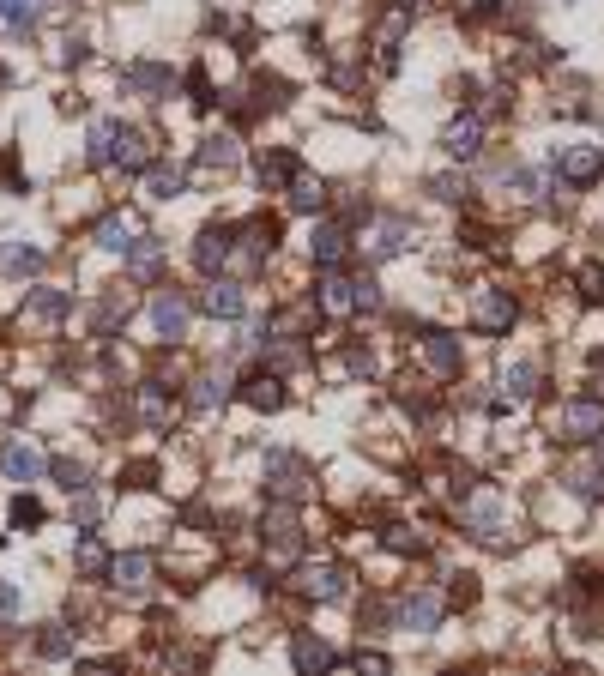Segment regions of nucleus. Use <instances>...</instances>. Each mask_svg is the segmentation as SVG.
<instances>
[{"label":"nucleus","instance_id":"1","mask_svg":"<svg viewBox=\"0 0 604 676\" xmlns=\"http://www.w3.org/2000/svg\"><path fill=\"white\" fill-rule=\"evenodd\" d=\"M266 495H272V501H309V495H315V465L302 459V453L272 447V453H266Z\"/></svg>","mask_w":604,"mask_h":676},{"label":"nucleus","instance_id":"2","mask_svg":"<svg viewBox=\"0 0 604 676\" xmlns=\"http://www.w3.org/2000/svg\"><path fill=\"white\" fill-rule=\"evenodd\" d=\"M466 532L490 550H508V501L502 495H466Z\"/></svg>","mask_w":604,"mask_h":676},{"label":"nucleus","instance_id":"3","mask_svg":"<svg viewBox=\"0 0 604 676\" xmlns=\"http://www.w3.org/2000/svg\"><path fill=\"white\" fill-rule=\"evenodd\" d=\"M188 320H194V302L176 290V284H164L158 296H151V326H158V338H188Z\"/></svg>","mask_w":604,"mask_h":676},{"label":"nucleus","instance_id":"4","mask_svg":"<svg viewBox=\"0 0 604 676\" xmlns=\"http://www.w3.org/2000/svg\"><path fill=\"white\" fill-rule=\"evenodd\" d=\"M562 435L568 441H604V399L598 393H574L562 405Z\"/></svg>","mask_w":604,"mask_h":676},{"label":"nucleus","instance_id":"5","mask_svg":"<svg viewBox=\"0 0 604 676\" xmlns=\"http://www.w3.org/2000/svg\"><path fill=\"white\" fill-rule=\"evenodd\" d=\"M260 538L272 544L278 562L296 556V538H302V526H296V501H272V507H266V514H260Z\"/></svg>","mask_w":604,"mask_h":676},{"label":"nucleus","instance_id":"6","mask_svg":"<svg viewBox=\"0 0 604 676\" xmlns=\"http://www.w3.org/2000/svg\"><path fill=\"white\" fill-rule=\"evenodd\" d=\"M151 580H158V556H151V550H127V556H115V562H109V586H115V592H127V598L151 592Z\"/></svg>","mask_w":604,"mask_h":676},{"label":"nucleus","instance_id":"7","mask_svg":"<svg viewBox=\"0 0 604 676\" xmlns=\"http://www.w3.org/2000/svg\"><path fill=\"white\" fill-rule=\"evenodd\" d=\"M514 296L502 290V284H478V296H472V326L478 332H508L514 326Z\"/></svg>","mask_w":604,"mask_h":676},{"label":"nucleus","instance_id":"8","mask_svg":"<svg viewBox=\"0 0 604 676\" xmlns=\"http://www.w3.org/2000/svg\"><path fill=\"white\" fill-rule=\"evenodd\" d=\"M345 586H351V574H345L339 562H309V568L296 574V592H302V598H315V604H339Z\"/></svg>","mask_w":604,"mask_h":676},{"label":"nucleus","instance_id":"9","mask_svg":"<svg viewBox=\"0 0 604 676\" xmlns=\"http://www.w3.org/2000/svg\"><path fill=\"white\" fill-rule=\"evenodd\" d=\"M556 176L574 182V188L598 182L604 176V145H568V151H556Z\"/></svg>","mask_w":604,"mask_h":676},{"label":"nucleus","instance_id":"10","mask_svg":"<svg viewBox=\"0 0 604 676\" xmlns=\"http://www.w3.org/2000/svg\"><path fill=\"white\" fill-rule=\"evenodd\" d=\"M109 169H151V145L139 127L109 121Z\"/></svg>","mask_w":604,"mask_h":676},{"label":"nucleus","instance_id":"11","mask_svg":"<svg viewBox=\"0 0 604 676\" xmlns=\"http://www.w3.org/2000/svg\"><path fill=\"white\" fill-rule=\"evenodd\" d=\"M230 254H236V230H224V224L200 230V242H194V266H200L206 278H218V272L230 266Z\"/></svg>","mask_w":604,"mask_h":676},{"label":"nucleus","instance_id":"12","mask_svg":"<svg viewBox=\"0 0 604 676\" xmlns=\"http://www.w3.org/2000/svg\"><path fill=\"white\" fill-rule=\"evenodd\" d=\"M121 85L133 91V97H170V67L164 61H133V67H121Z\"/></svg>","mask_w":604,"mask_h":676},{"label":"nucleus","instance_id":"13","mask_svg":"<svg viewBox=\"0 0 604 676\" xmlns=\"http://www.w3.org/2000/svg\"><path fill=\"white\" fill-rule=\"evenodd\" d=\"M309 260H315L321 272H339V266L351 260V236H345L339 224H321V230L309 236Z\"/></svg>","mask_w":604,"mask_h":676},{"label":"nucleus","instance_id":"14","mask_svg":"<svg viewBox=\"0 0 604 676\" xmlns=\"http://www.w3.org/2000/svg\"><path fill=\"white\" fill-rule=\"evenodd\" d=\"M435 622H441V598L435 592H405L399 598V628L405 634H435Z\"/></svg>","mask_w":604,"mask_h":676},{"label":"nucleus","instance_id":"15","mask_svg":"<svg viewBox=\"0 0 604 676\" xmlns=\"http://www.w3.org/2000/svg\"><path fill=\"white\" fill-rule=\"evenodd\" d=\"M248 308V296H242V284H230V278H212L206 290H200V314H212V320H236Z\"/></svg>","mask_w":604,"mask_h":676},{"label":"nucleus","instance_id":"16","mask_svg":"<svg viewBox=\"0 0 604 676\" xmlns=\"http://www.w3.org/2000/svg\"><path fill=\"white\" fill-rule=\"evenodd\" d=\"M315 308H321V314H357V278L327 272V278L315 284Z\"/></svg>","mask_w":604,"mask_h":676},{"label":"nucleus","instance_id":"17","mask_svg":"<svg viewBox=\"0 0 604 676\" xmlns=\"http://www.w3.org/2000/svg\"><path fill=\"white\" fill-rule=\"evenodd\" d=\"M417 345H423V363L435 369V375H460V338H453V332H423L417 338Z\"/></svg>","mask_w":604,"mask_h":676},{"label":"nucleus","instance_id":"18","mask_svg":"<svg viewBox=\"0 0 604 676\" xmlns=\"http://www.w3.org/2000/svg\"><path fill=\"white\" fill-rule=\"evenodd\" d=\"M0 471H7L13 483H37L43 477V453L31 441H7V447H0Z\"/></svg>","mask_w":604,"mask_h":676},{"label":"nucleus","instance_id":"19","mask_svg":"<svg viewBox=\"0 0 604 676\" xmlns=\"http://www.w3.org/2000/svg\"><path fill=\"white\" fill-rule=\"evenodd\" d=\"M441 151H447V157H478V151H484V121H478V115H460V121L441 133Z\"/></svg>","mask_w":604,"mask_h":676},{"label":"nucleus","instance_id":"20","mask_svg":"<svg viewBox=\"0 0 604 676\" xmlns=\"http://www.w3.org/2000/svg\"><path fill=\"white\" fill-rule=\"evenodd\" d=\"M25 314H31V320H67V314H73V290L37 284V290L25 296Z\"/></svg>","mask_w":604,"mask_h":676},{"label":"nucleus","instance_id":"21","mask_svg":"<svg viewBox=\"0 0 604 676\" xmlns=\"http://www.w3.org/2000/svg\"><path fill=\"white\" fill-rule=\"evenodd\" d=\"M242 399H248L254 411H278V405H284V375H278V369L248 375V381H242Z\"/></svg>","mask_w":604,"mask_h":676},{"label":"nucleus","instance_id":"22","mask_svg":"<svg viewBox=\"0 0 604 676\" xmlns=\"http://www.w3.org/2000/svg\"><path fill=\"white\" fill-rule=\"evenodd\" d=\"M290 658H296V670H333V664H339V652H333L321 634H296V640H290Z\"/></svg>","mask_w":604,"mask_h":676},{"label":"nucleus","instance_id":"23","mask_svg":"<svg viewBox=\"0 0 604 676\" xmlns=\"http://www.w3.org/2000/svg\"><path fill=\"white\" fill-rule=\"evenodd\" d=\"M236 157H242L236 133H206V139H200V151H194V163H200V169H236Z\"/></svg>","mask_w":604,"mask_h":676},{"label":"nucleus","instance_id":"24","mask_svg":"<svg viewBox=\"0 0 604 676\" xmlns=\"http://www.w3.org/2000/svg\"><path fill=\"white\" fill-rule=\"evenodd\" d=\"M290 212H321L327 206V188H321V176H302V169H296V176H290Z\"/></svg>","mask_w":604,"mask_h":676},{"label":"nucleus","instance_id":"25","mask_svg":"<svg viewBox=\"0 0 604 676\" xmlns=\"http://www.w3.org/2000/svg\"><path fill=\"white\" fill-rule=\"evenodd\" d=\"M182 188H188L182 169H170V163H151V169H145V194H151V200H182Z\"/></svg>","mask_w":604,"mask_h":676},{"label":"nucleus","instance_id":"26","mask_svg":"<svg viewBox=\"0 0 604 676\" xmlns=\"http://www.w3.org/2000/svg\"><path fill=\"white\" fill-rule=\"evenodd\" d=\"M109 562H115V556H109V550H103V544H97L91 532H85V538L73 544V568H79L85 580H103V574H109Z\"/></svg>","mask_w":604,"mask_h":676},{"label":"nucleus","instance_id":"27","mask_svg":"<svg viewBox=\"0 0 604 676\" xmlns=\"http://www.w3.org/2000/svg\"><path fill=\"white\" fill-rule=\"evenodd\" d=\"M127 266H133V278H158V266H164V242H158V236H139V242L127 248Z\"/></svg>","mask_w":604,"mask_h":676},{"label":"nucleus","instance_id":"28","mask_svg":"<svg viewBox=\"0 0 604 676\" xmlns=\"http://www.w3.org/2000/svg\"><path fill=\"white\" fill-rule=\"evenodd\" d=\"M405 242H411V224H405V218H381V230H375L369 254H375V260H393V254H399Z\"/></svg>","mask_w":604,"mask_h":676},{"label":"nucleus","instance_id":"29","mask_svg":"<svg viewBox=\"0 0 604 676\" xmlns=\"http://www.w3.org/2000/svg\"><path fill=\"white\" fill-rule=\"evenodd\" d=\"M532 393H538V363H508V369H502V399L520 405V399H532Z\"/></svg>","mask_w":604,"mask_h":676},{"label":"nucleus","instance_id":"30","mask_svg":"<svg viewBox=\"0 0 604 676\" xmlns=\"http://www.w3.org/2000/svg\"><path fill=\"white\" fill-rule=\"evenodd\" d=\"M133 242H139V236H133V224H127L121 212H109V218L97 224V248H109V254H127Z\"/></svg>","mask_w":604,"mask_h":676},{"label":"nucleus","instance_id":"31","mask_svg":"<svg viewBox=\"0 0 604 676\" xmlns=\"http://www.w3.org/2000/svg\"><path fill=\"white\" fill-rule=\"evenodd\" d=\"M0 260H7V272H13V278H25V272H43V260H49V254H43L37 242H7V254H0Z\"/></svg>","mask_w":604,"mask_h":676},{"label":"nucleus","instance_id":"32","mask_svg":"<svg viewBox=\"0 0 604 676\" xmlns=\"http://www.w3.org/2000/svg\"><path fill=\"white\" fill-rule=\"evenodd\" d=\"M290 176H296V157L290 151H266L260 157V188H290Z\"/></svg>","mask_w":604,"mask_h":676},{"label":"nucleus","instance_id":"33","mask_svg":"<svg viewBox=\"0 0 604 676\" xmlns=\"http://www.w3.org/2000/svg\"><path fill=\"white\" fill-rule=\"evenodd\" d=\"M224 399H230V381H224V375H200V381H194V393H188V405H194V411H218Z\"/></svg>","mask_w":604,"mask_h":676},{"label":"nucleus","instance_id":"34","mask_svg":"<svg viewBox=\"0 0 604 676\" xmlns=\"http://www.w3.org/2000/svg\"><path fill=\"white\" fill-rule=\"evenodd\" d=\"M127 314H133V296H127V290L103 296V308H97V338H109V326H115V320H127Z\"/></svg>","mask_w":604,"mask_h":676},{"label":"nucleus","instance_id":"35","mask_svg":"<svg viewBox=\"0 0 604 676\" xmlns=\"http://www.w3.org/2000/svg\"><path fill=\"white\" fill-rule=\"evenodd\" d=\"M55 483H61L67 495H79V489H91V471H85L79 459H67V453H61V459H55Z\"/></svg>","mask_w":604,"mask_h":676},{"label":"nucleus","instance_id":"36","mask_svg":"<svg viewBox=\"0 0 604 676\" xmlns=\"http://www.w3.org/2000/svg\"><path fill=\"white\" fill-rule=\"evenodd\" d=\"M37 652H43V658H73V634H67L61 622H49V628L37 634Z\"/></svg>","mask_w":604,"mask_h":676},{"label":"nucleus","instance_id":"37","mask_svg":"<svg viewBox=\"0 0 604 676\" xmlns=\"http://www.w3.org/2000/svg\"><path fill=\"white\" fill-rule=\"evenodd\" d=\"M381 544H387L393 556H417V550H423V538H417L411 526H387V532H381Z\"/></svg>","mask_w":604,"mask_h":676},{"label":"nucleus","instance_id":"38","mask_svg":"<svg viewBox=\"0 0 604 676\" xmlns=\"http://www.w3.org/2000/svg\"><path fill=\"white\" fill-rule=\"evenodd\" d=\"M423 188H429L441 206H460V200H466V182H460V176H429Z\"/></svg>","mask_w":604,"mask_h":676},{"label":"nucleus","instance_id":"39","mask_svg":"<svg viewBox=\"0 0 604 676\" xmlns=\"http://www.w3.org/2000/svg\"><path fill=\"white\" fill-rule=\"evenodd\" d=\"M0 19H7L13 31H31V19H37V7H31V0H0Z\"/></svg>","mask_w":604,"mask_h":676},{"label":"nucleus","instance_id":"40","mask_svg":"<svg viewBox=\"0 0 604 676\" xmlns=\"http://www.w3.org/2000/svg\"><path fill=\"white\" fill-rule=\"evenodd\" d=\"M580 302H604V266H580Z\"/></svg>","mask_w":604,"mask_h":676},{"label":"nucleus","instance_id":"41","mask_svg":"<svg viewBox=\"0 0 604 676\" xmlns=\"http://www.w3.org/2000/svg\"><path fill=\"white\" fill-rule=\"evenodd\" d=\"M381 308V284L375 278H357V314H375Z\"/></svg>","mask_w":604,"mask_h":676},{"label":"nucleus","instance_id":"42","mask_svg":"<svg viewBox=\"0 0 604 676\" xmlns=\"http://www.w3.org/2000/svg\"><path fill=\"white\" fill-rule=\"evenodd\" d=\"M97 514H103V501H97L91 489H79V501H73V520H79V526H91Z\"/></svg>","mask_w":604,"mask_h":676},{"label":"nucleus","instance_id":"43","mask_svg":"<svg viewBox=\"0 0 604 676\" xmlns=\"http://www.w3.org/2000/svg\"><path fill=\"white\" fill-rule=\"evenodd\" d=\"M13 526H43V507H37L31 495H19V501H13Z\"/></svg>","mask_w":604,"mask_h":676},{"label":"nucleus","instance_id":"44","mask_svg":"<svg viewBox=\"0 0 604 676\" xmlns=\"http://www.w3.org/2000/svg\"><path fill=\"white\" fill-rule=\"evenodd\" d=\"M13 616H19V586L0 580V622H13Z\"/></svg>","mask_w":604,"mask_h":676},{"label":"nucleus","instance_id":"45","mask_svg":"<svg viewBox=\"0 0 604 676\" xmlns=\"http://www.w3.org/2000/svg\"><path fill=\"white\" fill-rule=\"evenodd\" d=\"M345 369H351V375H375V357H369L363 345H351V351H345Z\"/></svg>","mask_w":604,"mask_h":676},{"label":"nucleus","instance_id":"46","mask_svg":"<svg viewBox=\"0 0 604 676\" xmlns=\"http://www.w3.org/2000/svg\"><path fill=\"white\" fill-rule=\"evenodd\" d=\"M188 91H194V103H200V109H212V85H206V73H200V67L188 73Z\"/></svg>","mask_w":604,"mask_h":676},{"label":"nucleus","instance_id":"47","mask_svg":"<svg viewBox=\"0 0 604 676\" xmlns=\"http://www.w3.org/2000/svg\"><path fill=\"white\" fill-rule=\"evenodd\" d=\"M405 7H429V0H405Z\"/></svg>","mask_w":604,"mask_h":676},{"label":"nucleus","instance_id":"48","mask_svg":"<svg viewBox=\"0 0 604 676\" xmlns=\"http://www.w3.org/2000/svg\"><path fill=\"white\" fill-rule=\"evenodd\" d=\"M598 375H604V351H598Z\"/></svg>","mask_w":604,"mask_h":676}]
</instances>
